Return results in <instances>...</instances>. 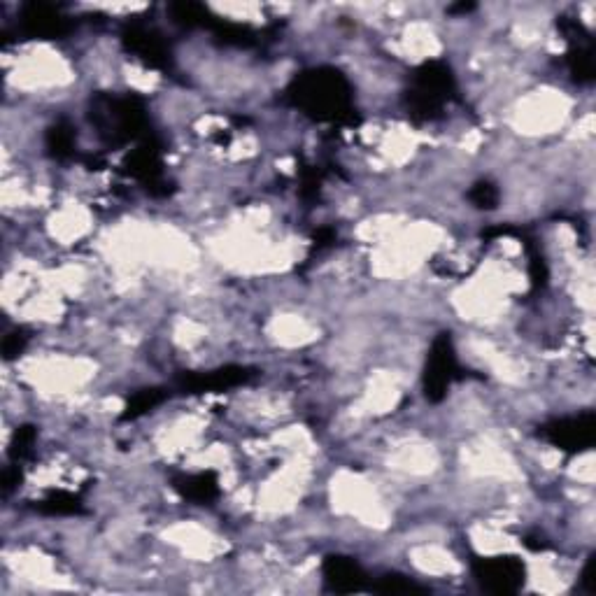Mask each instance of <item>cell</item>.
<instances>
[{"instance_id":"obj_22","label":"cell","mask_w":596,"mask_h":596,"mask_svg":"<svg viewBox=\"0 0 596 596\" xmlns=\"http://www.w3.org/2000/svg\"><path fill=\"white\" fill-rule=\"evenodd\" d=\"M28 343V333L24 329H17L12 333H7L5 340H3V354L5 359H14L17 354L24 352V347Z\"/></svg>"},{"instance_id":"obj_13","label":"cell","mask_w":596,"mask_h":596,"mask_svg":"<svg viewBox=\"0 0 596 596\" xmlns=\"http://www.w3.org/2000/svg\"><path fill=\"white\" fill-rule=\"evenodd\" d=\"M173 487L184 496V499L196 501V503H210L219 496V482H217V475L212 471L177 475L173 480Z\"/></svg>"},{"instance_id":"obj_23","label":"cell","mask_w":596,"mask_h":596,"mask_svg":"<svg viewBox=\"0 0 596 596\" xmlns=\"http://www.w3.org/2000/svg\"><path fill=\"white\" fill-rule=\"evenodd\" d=\"M333 240H336V233L331 229H319L317 236H315V247L317 250H324V247H329Z\"/></svg>"},{"instance_id":"obj_18","label":"cell","mask_w":596,"mask_h":596,"mask_svg":"<svg viewBox=\"0 0 596 596\" xmlns=\"http://www.w3.org/2000/svg\"><path fill=\"white\" fill-rule=\"evenodd\" d=\"M375 592L380 594H424L427 590L424 587H420L417 583H413V580L406 578V576H399V573H387V576H382L378 583L373 585Z\"/></svg>"},{"instance_id":"obj_5","label":"cell","mask_w":596,"mask_h":596,"mask_svg":"<svg viewBox=\"0 0 596 596\" xmlns=\"http://www.w3.org/2000/svg\"><path fill=\"white\" fill-rule=\"evenodd\" d=\"M126 173L143 184V187L154 196L168 194V182L163 177V163H161V143L152 131L147 133L143 140H138V145L133 152L126 156L124 163Z\"/></svg>"},{"instance_id":"obj_20","label":"cell","mask_w":596,"mask_h":596,"mask_svg":"<svg viewBox=\"0 0 596 596\" xmlns=\"http://www.w3.org/2000/svg\"><path fill=\"white\" fill-rule=\"evenodd\" d=\"M35 438H38V434H35L33 427H21L17 434H14V441L10 447L12 464H19V461L31 457L33 447H35Z\"/></svg>"},{"instance_id":"obj_16","label":"cell","mask_w":596,"mask_h":596,"mask_svg":"<svg viewBox=\"0 0 596 596\" xmlns=\"http://www.w3.org/2000/svg\"><path fill=\"white\" fill-rule=\"evenodd\" d=\"M170 14H173V21L180 26H187V28H196V26H203L208 28L212 14L205 5H198V3H175L170 5Z\"/></svg>"},{"instance_id":"obj_24","label":"cell","mask_w":596,"mask_h":596,"mask_svg":"<svg viewBox=\"0 0 596 596\" xmlns=\"http://www.w3.org/2000/svg\"><path fill=\"white\" fill-rule=\"evenodd\" d=\"M468 10H473L471 3H461L457 7H452V12H468Z\"/></svg>"},{"instance_id":"obj_19","label":"cell","mask_w":596,"mask_h":596,"mask_svg":"<svg viewBox=\"0 0 596 596\" xmlns=\"http://www.w3.org/2000/svg\"><path fill=\"white\" fill-rule=\"evenodd\" d=\"M524 245H527V252H529V275H531V285L538 292V289L545 287V282H548V264H545V257L541 254V247H538L534 240L527 238L524 240Z\"/></svg>"},{"instance_id":"obj_7","label":"cell","mask_w":596,"mask_h":596,"mask_svg":"<svg viewBox=\"0 0 596 596\" xmlns=\"http://www.w3.org/2000/svg\"><path fill=\"white\" fill-rule=\"evenodd\" d=\"M541 436L564 452H583L596 441V417L594 413H583L552 420L541 429Z\"/></svg>"},{"instance_id":"obj_10","label":"cell","mask_w":596,"mask_h":596,"mask_svg":"<svg viewBox=\"0 0 596 596\" xmlns=\"http://www.w3.org/2000/svg\"><path fill=\"white\" fill-rule=\"evenodd\" d=\"M19 26L21 33L28 35V38L52 40L61 38V35L70 31V19L54 5L28 3L24 5V10H21Z\"/></svg>"},{"instance_id":"obj_1","label":"cell","mask_w":596,"mask_h":596,"mask_svg":"<svg viewBox=\"0 0 596 596\" xmlns=\"http://www.w3.org/2000/svg\"><path fill=\"white\" fill-rule=\"evenodd\" d=\"M287 96L298 110H303L312 119H319V122H354L350 82L336 68L305 70L289 84Z\"/></svg>"},{"instance_id":"obj_21","label":"cell","mask_w":596,"mask_h":596,"mask_svg":"<svg viewBox=\"0 0 596 596\" xmlns=\"http://www.w3.org/2000/svg\"><path fill=\"white\" fill-rule=\"evenodd\" d=\"M468 198H471L475 208L492 210L496 208V203H499V189H496L492 182H478L471 191H468Z\"/></svg>"},{"instance_id":"obj_6","label":"cell","mask_w":596,"mask_h":596,"mask_svg":"<svg viewBox=\"0 0 596 596\" xmlns=\"http://www.w3.org/2000/svg\"><path fill=\"white\" fill-rule=\"evenodd\" d=\"M524 564L517 557L475 559L473 576L492 594H515L524 585Z\"/></svg>"},{"instance_id":"obj_4","label":"cell","mask_w":596,"mask_h":596,"mask_svg":"<svg viewBox=\"0 0 596 596\" xmlns=\"http://www.w3.org/2000/svg\"><path fill=\"white\" fill-rule=\"evenodd\" d=\"M457 378H461V368L457 364V354H454L452 338L447 333H441L431 345L427 371H424V394L431 403H438L445 399L447 389Z\"/></svg>"},{"instance_id":"obj_15","label":"cell","mask_w":596,"mask_h":596,"mask_svg":"<svg viewBox=\"0 0 596 596\" xmlns=\"http://www.w3.org/2000/svg\"><path fill=\"white\" fill-rule=\"evenodd\" d=\"M38 510L45 515H80L84 513V503L77 494L70 492H52L38 503Z\"/></svg>"},{"instance_id":"obj_3","label":"cell","mask_w":596,"mask_h":596,"mask_svg":"<svg viewBox=\"0 0 596 596\" xmlns=\"http://www.w3.org/2000/svg\"><path fill=\"white\" fill-rule=\"evenodd\" d=\"M457 91L450 66L443 61H427L415 70L413 87L408 91V115L417 122H431L441 115L443 105Z\"/></svg>"},{"instance_id":"obj_11","label":"cell","mask_w":596,"mask_h":596,"mask_svg":"<svg viewBox=\"0 0 596 596\" xmlns=\"http://www.w3.org/2000/svg\"><path fill=\"white\" fill-rule=\"evenodd\" d=\"M252 368L245 366H224L219 371H210V373H191V375H182L180 385L182 392L189 394H203V392H224V389H233L240 385H247L254 378Z\"/></svg>"},{"instance_id":"obj_17","label":"cell","mask_w":596,"mask_h":596,"mask_svg":"<svg viewBox=\"0 0 596 596\" xmlns=\"http://www.w3.org/2000/svg\"><path fill=\"white\" fill-rule=\"evenodd\" d=\"M168 392H163V389H143V392L133 394L129 406H126L122 420H138L140 415L149 413V410L159 406V403L166 399Z\"/></svg>"},{"instance_id":"obj_12","label":"cell","mask_w":596,"mask_h":596,"mask_svg":"<svg viewBox=\"0 0 596 596\" xmlns=\"http://www.w3.org/2000/svg\"><path fill=\"white\" fill-rule=\"evenodd\" d=\"M326 590L338 594H352L366 587V573L352 557L329 555L322 564Z\"/></svg>"},{"instance_id":"obj_9","label":"cell","mask_w":596,"mask_h":596,"mask_svg":"<svg viewBox=\"0 0 596 596\" xmlns=\"http://www.w3.org/2000/svg\"><path fill=\"white\" fill-rule=\"evenodd\" d=\"M559 26H562L566 40H569V45H571L569 54H566V63H569L573 80L580 84L592 82L594 73H596L592 35L573 19H562L559 21Z\"/></svg>"},{"instance_id":"obj_2","label":"cell","mask_w":596,"mask_h":596,"mask_svg":"<svg viewBox=\"0 0 596 596\" xmlns=\"http://www.w3.org/2000/svg\"><path fill=\"white\" fill-rule=\"evenodd\" d=\"M91 122L105 143L112 147L138 143L149 133L145 101L140 96H98L91 108Z\"/></svg>"},{"instance_id":"obj_8","label":"cell","mask_w":596,"mask_h":596,"mask_svg":"<svg viewBox=\"0 0 596 596\" xmlns=\"http://www.w3.org/2000/svg\"><path fill=\"white\" fill-rule=\"evenodd\" d=\"M122 42L131 54L156 70H170L173 66V52H170L166 38L154 28L143 24H126L122 31Z\"/></svg>"},{"instance_id":"obj_14","label":"cell","mask_w":596,"mask_h":596,"mask_svg":"<svg viewBox=\"0 0 596 596\" xmlns=\"http://www.w3.org/2000/svg\"><path fill=\"white\" fill-rule=\"evenodd\" d=\"M47 152L54 156V159L66 161L75 154V129L68 122H56L52 129L47 131Z\"/></svg>"}]
</instances>
